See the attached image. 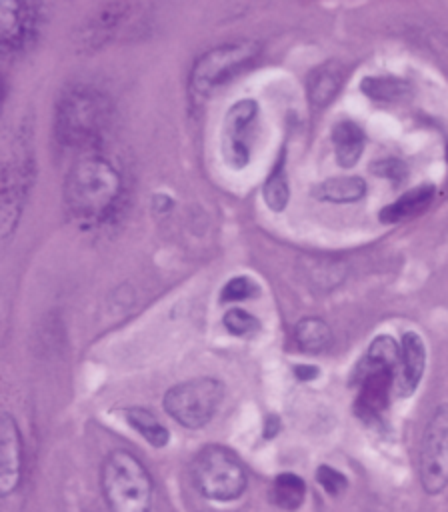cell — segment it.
I'll list each match as a JSON object with an SVG mask.
<instances>
[{"label": "cell", "instance_id": "cell-24", "mask_svg": "<svg viewBox=\"0 0 448 512\" xmlns=\"http://www.w3.org/2000/svg\"><path fill=\"white\" fill-rule=\"evenodd\" d=\"M258 294V284L248 276H234L230 278L220 292L222 302H242Z\"/></svg>", "mask_w": 448, "mask_h": 512}, {"label": "cell", "instance_id": "cell-16", "mask_svg": "<svg viewBox=\"0 0 448 512\" xmlns=\"http://www.w3.org/2000/svg\"><path fill=\"white\" fill-rule=\"evenodd\" d=\"M332 144L336 162L342 168H352L364 152V132L352 120H342L332 128Z\"/></svg>", "mask_w": 448, "mask_h": 512}, {"label": "cell", "instance_id": "cell-7", "mask_svg": "<svg viewBox=\"0 0 448 512\" xmlns=\"http://www.w3.org/2000/svg\"><path fill=\"white\" fill-rule=\"evenodd\" d=\"M418 478L430 496L448 488V404H440L426 422L418 452Z\"/></svg>", "mask_w": 448, "mask_h": 512}, {"label": "cell", "instance_id": "cell-8", "mask_svg": "<svg viewBox=\"0 0 448 512\" xmlns=\"http://www.w3.org/2000/svg\"><path fill=\"white\" fill-rule=\"evenodd\" d=\"M258 112V102L252 98H244L234 102L224 114L220 132V152L224 164L232 170H242L250 162Z\"/></svg>", "mask_w": 448, "mask_h": 512}, {"label": "cell", "instance_id": "cell-26", "mask_svg": "<svg viewBox=\"0 0 448 512\" xmlns=\"http://www.w3.org/2000/svg\"><path fill=\"white\" fill-rule=\"evenodd\" d=\"M372 174L380 176V178H388L392 182H400L406 178L408 174V166L400 160V158H382V160H376L372 166H370Z\"/></svg>", "mask_w": 448, "mask_h": 512}, {"label": "cell", "instance_id": "cell-20", "mask_svg": "<svg viewBox=\"0 0 448 512\" xmlns=\"http://www.w3.org/2000/svg\"><path fill=\"white\" fill-rule=\"evenodd\" d=\"M294 340L302 352L318 354L330 346L332 330L322 318L308 316L294 326Z\"/></svg>", "mask_w": 448, "mask_h": 512}, {"label": "cell", "instance_id": "cell-23", "mask_svg": "<svg viewBox=\"0 0 448 512\" xmlns=\"http://www.w3.org/2000/svg\"><path fill=\"white\" fill-rule=\"evenodd\" d=\"M222 324L224 328L236 336V338H248V336H254L258 330H260V322L256 316H252L248 310L244 308H228L222 316Z\"/></svg>", "mask_w": 448, "mask_h": 512}, {"label": "cell", "instance_id": "cell-28", "mask_svg": "<svg viewBox=\"0 0 448 512\" xmlns=\"http://www.w3.org/2000/svg\"><path fill=\"white\" fill-rule=\"evenodd\" d=\"M294 374H296L298 380L308 382V380H314V378L318 376V368H316V366H304V364H300V366H294Z\"/></svg>", "mask_w": 448, "mask_h": 512}, {"label": "cell", "instance_id": "cell-11", "mask_svg": "<svg viewBox=\"0 0 448 512\" xmlns=\"http://www.w3.org/2000/svg\"><path fill=\"white\" fill-rule=\"evenodd\" d=\"M24 468V446L20 428L10 412L0 418V494L10 496L22 478Z\"/></svg>", "mask_w": 448, "mask_h": 512}, {"label": "cell", "instance_id": "cell-15", "mask_svg": "<svg viewBox=\"0 0 448 512\" xmlns=\"http://www.w3.org/2000/svg\"><path fill=\"white\" fill-rule=\"evenodd\" d=\"M434 194H436V190H434L432 184L416 186V188L404 192L392 204L384 206L380 210L378 218L384 224H398V222H404L408 218H414V216H418L420 212H424L432 204Z\"/></svg>", "mask_w": 448, "mask_h": 512}, {"label": "cell", "instance_id": "cell-19", "mask_svg": "<svg viewBox=\"0 0 448 512\" xmlns=\"http://www.w3.org/2000/svg\"><path fill=\"white\" fill-rule=\"evenodd\" d=\"M126 422L154 448H164L170 442L168 428L158 420V416L142 406H132L126 412Z\"/></svg>", "mask_w": 448, "mask_h": 512}, {"label": "cell", "instance_id": "cell-1", "mask_svg": "<svg viewBox=\"0 0 448 512\" xmlns=\"http://www.w3.org/2000/svg\"><path fill=\"white\" fill-rule=\"evenodd\" d=\"M122 176L104 156L86 154L76 160L64 178V204L80 224H102L118 206Z\"/></svg>", "mask_w": 448, "mask_h": 512}, {"label": "cell", "instance_id": "cell-12", "mask_svg": "<svg viewBox=\"0 0 448 512\" xmlns=\"http://www.w3.org/2000/svg\"><path fill=\"white\" fill-rule=\"evenodd\" d=\"M30 168L26 160L6 162L2 170V238H10L20 220L28 192Z\"/></svg>", "mask_w": 448, "mask_h": 512}, {"label": "cell", "instance_id": "cell-17", "mask_svg": "<svg viewBox=\"0 0 448 512\" xmlns=\"http://www.w3.org/2000/svg\"><path fill=\"white\" fill-rule=\"evenodd\" d=\"M306 494H308V486L302 476H298L294 472H280L274 476V480L270 484L268 498L276 508L294 512L304 504Z\"/></svg>", "mask_w": 448, "mask_h": 512}, {"label": "cell", "instance_id": "cell-14", "mask_svg": "<svg viewBox=\"0 0 448 512\" xmlns=\"http://www.w3.org/2000/svg\"><path fill=\"white\" fill-rule=\"evenodd\" d=\"M344 80V70L338 62H324L320 66H316L308 80H306V92H308V100L314 108H324L328 106Z\"/></svg>", "mask_w": 448, "mask_h": 512}, {"label": "cell", "instance_id": "cell-13", "mask_svg": "<svg viewBox=\"0 0 448 512\" xmlns=\"http://www.w3.org/2000/svg\"><path fill=\"white\" fill-rule=\"evenodd\" d=\"M426 366V346L420 334L416 332H404L400 340V360L394 380V390L398 396L406 398L414 394L418 388L422 374Z\"/></svg>", "mask_w": 448, "mask_h": 512}, {"label": "cell", "instance_id": "cell-21", "mask_svg": "<svg viewBox=\"0 0 448 512\" xmlns=\"http://www.w3.org/2000/svg\"><path fill=\"white\" fill-rule=\"evenodd\" d=\"M360 90L376 102H398L410 94V84L396 76H366Z\"/></svg>", "mask_w": 448, "mask_h": 512}, {"label": "cell", "instance_id": "cell-3", "mask_svg": "<svg viewBox=\"0 0 448 512\" xmlns=\"http://www.w3.org/2000/svg\"><path fill=\"white\" fill-rule=\"evenodd\" d=\"M100 488L108 512H152L154 480L142 460L116 448L100 466Z\"/></svg>", "mask_w": 448, "mask_h": 512}, {"label": "cell", "instance_id": "cell-5", "mask_svg": "<svg viewBox=\"0 0 448 512\" xmlns=\"http://www.w3.org/2000/svg\"><path fill=\"white\" fill-rule=\"evenodd\" d=\"M258 52L260 44L254 40L226 42L206 50L190 70L188 86L192 98H206L214 88L246 68L258 56Z\"/></svg>", "mask_w": 448, "mask_h": 512}, {"label": "cell", "instance_id": "cell-25", "mask_svg": "<svg viewBox=\"0 0 448 512\" xmlns=\"http://www.w3.org/2000/svg\"><path fill=\"white\" fill-rule=\"evenodd\" d=\"M316 482L322 486V490L328 496H334V498L340 496L348 488V478L340 470H336L328 464H320L316 468Z\"/></svg>", "mask_w": 448, "mask_h": 512}, {"label": "cell", "instance_id": "cell-9", "mask_svg": "<svg viewBox=\"0 0 448 512\" xmlns=\"http://www.w3.org/2000/svg\"><path fill=\"white\" fill-rule=\"evenodd\" d=\"M148 6L142 4H128V2H114L100 6L84 24L80 36L86 46H102L106 42L116 40L118 36L128 34L126 30H136L140 20L144 18Z\"/></svg>", "mask_w": 448, "mask_h": 512}, {"label": "cell", "instance_id": "cell-18", "mask_svg": "<svg viewBox=\"0 0 448 512\" xmlns=\"http://www.w3.org/2000/svg\"><path fill=\"white\" fill-rule=\"evenodd\" d=\"M366 194V182L360 176H334L322 180L312 188V196L322 202L348 204L356 202Z\"/></svg>", "mask_w": 448, "mask_h": 512}, {"label": "cell", "instance_id": "cell-2", "mask_svg": "<svg viewBox=\"0 0 448 512\" xmlns=\"http://www.w3.org/2000/svg\"><path fill=\"white\" fill-rule=\"evenodd\" d=\"M110 112V98L102 90L88 84L70 86L56 102L54 134L62 146H90L104 134Z\"/></svg>", "mask_w": 448, "mask_h": 512}, {"label": "cell", "instance_id": "cell-27", "mask_svg": "<svg viewBox=\"0 0 448 512\" xmlns=\"http://www.w3.org/2000/svg\"><path fill=\"white\" fill-rule=\"evenodd\" d=\"M278 430H280V418L276 416V414H270V416H266V420H264V438H274L276 434H278Z\"/></svg>", "mask_w": 448, "mask_h": 512}, {"label": "cell", "instance_id": "cell-6", "mask_svg": "<svg viewBox=\"0 0 448 512\" xmlns=\"http://www.w3.org/2000/svg\"><path fill=\"white\" fill-rule=\"evenodd\" d=\"M224 398V386L220 380L202 376L180 384H174L164 394V410L180 426L198 430L206 426Z\"/></svg>", "mask_w": 448, "mask_h": 512}, {"label": "cell", "instance_id": "cell-4", "mask_svg": "<svg viewBox=\"0 0 448 512\" xmlns=\"http://www.w3.org/2000/svg\"><path fill=\"white\" fill-rule=\"evenodd\" d=\"M198 494L210 502H234L248 486V474L240 458L222 444L202 446L190 464Z\"/></svg>", "mask_w": 448, "mask_h": 512}, {"label": "cell", "instance_id": "cell-22", "mask_svg": "<svg viewBox=\"0 0 448 512\" xmlns=\"http://www.w3.org/2000/svg\"><path fill=\"white\" fill-rule=\"evenodd\" d=\"M262 196H264L266 206L272 212H282L286 208L288 198H290V186H288V178H286V170H284V154L278 158L276 166L272 168L270 176L266 178Z\"/></svg>", "mask_w": 448, "mask_h": 512}, {"label": "cell", "instance_id": "cell-10", "mask_svg": "<svg viewBox=\"0 0 448 512\" xmlns=\"http://www.w3.org/2000/svg\"><path fill=\"white\" fill-rule=\"evenodd\" d=\"M0 24H2V46L6 50L26 48L40 26V6L32 2H12L0 4Z\"/></svg>", "mask_w": 448, "mask_h": 512}, {"label": "cell", "instance_id": "cell-29", "mask_svg": "<svg viewBox=\"0 0 448 512\" xmlns=\"http://www.w3.org/2000/svg\"><path fill=\"white\" fill-rule=\"evenodd\" d=\"M152 206H154L156 212H168L172 208V200L166 194H156Z\"/></svg>", "mask_w": 448, "mask_h": 512}]
</instances>
